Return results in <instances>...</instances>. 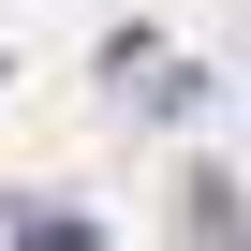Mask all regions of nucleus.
<instances>
[{
    "label": "nucleus",
    "mask_w": 251,
    "mask_h": 251,
    "mask_svg": "<svg viewBox=\"0 0 251 251\" xmlns=\"http://www.w3.org/2000/svg\"><path fill=\"white\" fill-rule=\"evenodd\" d=\"M0 74H15V59H0Z\"/></svg>",
    "instance_id": "obj_1"
}]
</instances>
